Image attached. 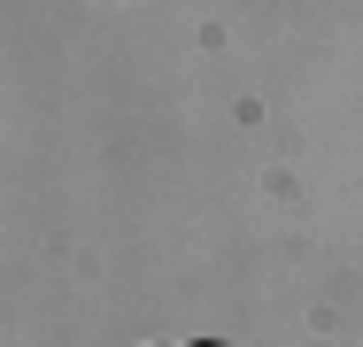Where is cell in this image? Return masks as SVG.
<instances>
[{
	"instance_id": "obj_1",
	"label": "cell",
	"mask_w": 363,
	"mask_h": 347,
	"mask_svg": "<svg viewBox=\"0 0 363 347\" xmlns=\"http://www.w3.org/2000/svg\"><path fill=\"white\" fill-rule=\"evenodd\" d=\"M194 347H217V340H194Z\"/></svg>"
}]
</instances>
